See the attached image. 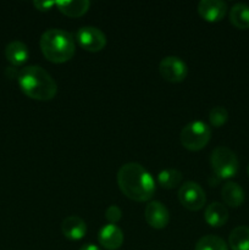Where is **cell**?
Listing matches in <instances>:
<instances>
[{
  "label": "cell",
  "instance_id": "1",
  "mask_svg": "<svg viewBox=\"0 0 249 250\" xmlns=\"http://www.w3.org/2000/svg\"><path fill=\"white\" fill-rule=\"evenodd\" d=\"M121 192L134 202H146L155 193V182L150 173L137 163H127L117 172Z\"/></svg>",
  "mask_w": 249,
  "mask_h": 250
},
{
  "label": "cell",
  "instance_id": "2",
  "mask_svg": "<svg viewBox=\"0 0 249 250\" xmlns=\"http://www.w3.org/2000/svg\"><path fill=\"white\" fill-rule=\"evenodd\" d=\"M20 88L27 97L36 100H51L58 93V84L48 71L37 65L27 66L17 73Z\"/></svg>",
  "mask_w": 249,
  "mask_h": 250
},
{
  "label": "cell",
  "instance_id": "3",
  "mask_svg": "<svg viewBox=\"0 0 249 250\" xmlns=\"http://www.w3.org/2000/svg\"><path fill=\"white\" fill-rule=\"evenodd\" d=\"M39 44L43 55L51 62H66L75 55V39L72 34L65 29H48L42 34Z\"/></svg>",
  "mask_w": 249,
  "mask_h": 250
},
{
  "label": "cell",
  "instance_id": "4",
  "mask_svg": "<svg viewBox=\"0 0 249 250\" xmlns=\"http://www.w3.org/2000/svg\"><path fill=\"white\" fill-rule=\"evenodd\" d=\"M210 164L215 175L220 178L233 177L239 168L238 158L227 146H216L210 156Z\"/></svg>",
  "mask_w": 249,
  "mask_h": 250
},
{
  "label": "cell",
  "instance_id": "5",
  "mask_svg": "<svg viewBox=\"0 0 249 250\" xmlns=\"http://www.w3.org/2000/svg\"><path fill=\"white\" fill-rule=\"evenodd\" d=\"M210 137H211V129L203 121L189 122L183 127L180 134L182 146L192 151L204 148L209 143Z\"/></svg>",
  "mask_w": 249,
  "mask_h": 250
},
{
  "label": "cell",
  "instance_id": "6",
  "mask_svg": "<svg viewBox=\"0 0 249 250\" xmlns=\"http://www.w3.org/2000/svg\"><path fill=\"white\" fill-rule=\"evenodd\" d=\"M178 199L180 203L188 210L198 211L205 205L207 198L203 188L198 183L188 181L181 186L178 190Z\"/></svg>",
  "mask_w": 249,
  "mask_h": 250
},
{
  "label": "cell",
  "instance_id": "7",
  "mask_svg": "<svg viewBox=\"0 0 249 250\" xmlns=\"http://www.w3.org/2000/svg\"><path fill=\"white\" fill-rule=\"evenodd\" d=\"M76 39L83 49L88 51H100L106 45V36L102 29L93 26L81 27L76 33Z\"/></svg>",
  "mask_w": 249,
  "mask_h": 250
},
{
  "label": "cell",
  "instance_id": "8",
  "mask_svg": "<svg viewBox=\"0 0 249 250\" xmlns=\"http://www.w3.org/2000/svg\"><path fill=\"white\" fill-rule=\"evenodd\" d=\"M159 71L164 80L171 83L182 82L188 72L187 65L178 56H166L159 63Z\"/></svg>",
  "mask_w": 249,
  "mask_h": 250
},
{
  "label": "cell",
  "instance_id": "9",
  "mask_svg": "<svg viewBox=\"0 0 249 250\" xmlns=\"http://www.w3.org/2000/svg\"><path fill=\"white\" fill-rule=\"evenodd\" d=\"M144 217L146 224L156 229H165L170 222V212L167 208L158 200L150 202L146 205L144 210Z\"/></svg>",
  "mask_w": 249,
  "mask_h": 250
},
{
  "label": "cell",
  "instance_id": "10",
  "mask_svg": "<svg viewBox=\"0 0 249 250\" xmlns=\"http://www.w3.org/2000/svg\"><path fill=\"white\" fill-rule=\"evenodd\" d=\"M198 12L208 22H217L227 12L226 2L222 0H202L198 4Z\"/></svg>",
  "mask_w": 249,
  "mask_h": 250
},
{
  "label": "cell",
  "instance_id": "11",
  "mask_svg": "<svg viewBox=\"0 0 249 250\" xmlns=\"http://www.w3.org/2000/svg\"><path fill=\"white\" fill-rule=\"evenodd\" d=\"M99 243L107 250H116L124 243V233L116 225H105L98 234Z\"/></svg>",
  "mask_w": 249,
  "mask_h": 250
},
{
  "label": "cell",
  "instance_id": "12",
  "mask_svg": "<svg viewBox=\"0 0 249 250\" xmlns=\"http://www.w3.org/2000/svg\"><path fill=\"white\" fill-rule=\"evenodd\" d=\"M61 231L63 236L70 241H80L87 233V225L80 216L71 215L62 221Z\"/></svg>",
  "mask_w": 249,
  "mask_h": 250
},
{
  "label": "cell",
  "instance_id": "13",
  "mask_svg": "<svg viewBox=\"0 0 249 250\" xmlns=\"http://www.w3.org/2000/svg\"><path fill=\"white\" fill-rule=\"evenodd\" d=\"M5 56L12 66H21L28 60V46L21 41H12L5 48Z\"/></svg>",
  "mask_w": 249,
  "mask_h": 250
},
{
  "label": "cell",
  "instance_id": "14",
  "mask_svg": "<svg viewBox=\"0 0 249 250\" xmlns=\"http://www.w3.org/2000/svg\"><path fill=\"white\" fill-rule=\"evenodd\" d=\"M205 221L211 227H221L228 220V210L221 203L214 202L208 205L204 212Z\"/></svg>",
  "mask_w": 249,
  "mask_h": 250
},
{
  "label": "cell",
  "instance_id": "15",
  "mask_svg": "<svg viewBox=\"0 0 249 250\" xmlns=\"http://www.w3.org/2000/svg\"><path fill=\"white\" fill-rule=\"evenodd\" d=\"M221 197L226 205L231 208H238L244 202V190L238 183L227 182L222 187Z\"/></svg>",
  "mask_w": 249,
  "mask_h": 250
},
{
  "label": "cell",
  "instance_id": "16",
  "mask_svg": "<svg viewBox=\"0 0 249 250\" xmlns=\"http://www.w3.org/2000/svg\"><path fill=\"white\" fill-rule=\"evenodd\" d=\"M58 9L68 17H80L89 10L90 2L88 0H61L55 1Z\"/></svg>",
  "mask_w": 249,
  "mask_h": 250
},
{
  "label": "cell",
  "instance_id": "17",
  "mask_svg": "<svg viewBox=\"0 0 249 250\" xmlns=\"http://www.w3.org/2000/svg\"><path fill=\"white\" fill-rule=\"evenodd\" d=\"M229 21L239 29L249 28V5L237 2L229 10Z\"/></svg>",
  "mask_w": 249,
  "mask_h": 250
},
{
  "label": "cell",
  "instance_id": "18",
  "mask_svg": "<svg viewBox=\"0 0 249 250\" xmlns=\"http://www.w3.org/2000/svg\"><path fill=\"white\" fill-rule=\"evenodd\" d=\"M228 246L232 250H249V227L237 226L228 237Z\"/></svg>",
  "mask_w": 249,
  "mask_h": 250
},
{
  "label": "cell",
  "instance_id": "19",
  "mask_svg": "<svg viewBox=\"0 0 249 250\" xmlns=\"http://www.w3.org/2000/svg\"><path fill=\"white\" fill-rule=\"evenodd\" d=\"M194 250H228V247L222 238L209 234L197 242Z\"/></svg>",
  "mask_w": 249,
  "mask_h": 250
},
{
  "label": "cell",
  "instance_id": "20",
  "mask_svg": "<svg viewBox=\"0 0 249 250\" xmlns=\"http://www.w3.org/2000/svg\"><path fill=\"white\" fill-rule=\"evenodd\" d=\"M158 181L164 188L166 189H172V188L177 187L182 181V173L176 168H168V170H164L159 173Z\"/></svg>",
  "mask_w": 249,
  "mask_h": 250
},
{
  "label": "cell",
  "instance_id": "21",
  "mask_svg": "<svg viewBox=\"0 0 249 250\" xmlns=\"http://www.w3.org/2000/svg\"><path fill=\"white\" fill-rule=\"evenodd\" d=\"M228 120V111L224 106H215L209 111V121L214 127H221Z\"/></svg>",
  "mask_w": 249,
  "mask_h": 250
},
{
  "label": "cell",
  "instance_id": "22",
  "mask_svg": "<svg viewBox=\"0 0 249 250\" xmlns=\"http://www.w3.org/2000/svg\"><path fill=\"white\" fill-rule=\"evenodd\" d=\"M105 217L111 225L117 224L122 217V211L117 205H110L105 211Z\"/></svg>",
  "mask_w": 249,
  "mask_h": 250
},
{
  "label": "cell",
  "instance_id": "23",
  "mask_svg": "<svg viewBox=\"0 0 249 250\" xmlns=\"http://www.w3.org/2000/svg\"><path fill=\"white\" fill-rule=\"evenodd\" d=\"M33 5L41 11H45V10L50 9L53 5H55V1H42V0H36L33 1Z\"/></svg>",
  "mask_w": 249,
  "mask_h": 250
},
{
  "label": "cell",
  "instance_id": "24",
  "mask_svg": "<svg viewBox=\"0 0 249 250\" xmlns=\"http://www.w3.org/2000/svg\"><path fill=\"white\" fill-rule=\"evenodd\" d=\"M80 250H102L99 248V247L94 246V244L89 243V244H84L83 247H81Z\"/></svg>",
  "mask_w": 249,
  "mask_h": 250
},
{
  "label": "cell",
  "instance_id": "25",
  "mask_svg": "<svg viewBox=\"0 0 249 250\" xmlns=\"http://www.w3.org/2000/svg\"><path fill=\"white\" fill-rule=\"evenodd\" d=\"M247 170H248V175H249V165H248V168H247Z\"/></svg>",
  "mask_w": 249,
  "mask_h": 250
}]
</instances>
